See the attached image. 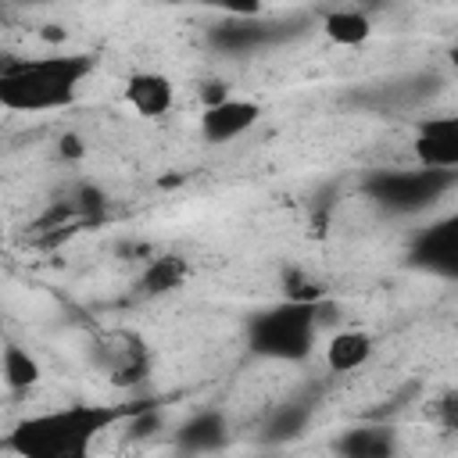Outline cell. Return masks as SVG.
<instances>
[{"instance_id": "obj_14", "label": "cell", "mask_w": 458, "mask_h": 458, "mask_svg": "<svg viewBox=\"0 0 458 458\" xmlns=\"http://www.w3.org/2000/svg\"><path fill=\"white\" fill-rule=\"evenodd\" d=\"M283 293H286L290 304H322L326 301L322 279H315L311 272H301V268L283 272Z\"/></svg>"}, {"instance_id": "obj_3", "label": "cell", "mask_w": 458, "mask_h": 458, "mask_svg": "<svg viewBox=\"0 0 458 458\" xmlns=\"http://www.w3.org/2000/svg\"><path fill=\"white\" fill-rule=\"evenodd\" d=\"M318 333V304H279L250 322V347L265 358L301 361L311 354Z\"/></svg>"}, {"instance_id": "obj_7", "label": "cell", "mask_w": 458, "mask_h": 458, "mask_svg": "<svg viewBox=\"0 0 458 458\" xmlns=\"http://www.w3.org/2000/svg\"><path fill=\"white\" fill-rule=\"evenodd\" d=\"M372 333L365 329H336L326 340V365L333 372H354L372 358Z\"/></svg>"}, {"instance_id": "obj_12", "label": "cell", "mask_w": 458, "mask_h": 458, "mask_svg": "<svg viewBox=\"0 0 458 458\" xmlns=\"http://www.w3.org/2000/svg\"><path fill=\"white\" fill-rule=\"evenodd\" d=\"M39 376H43V369H39V361L29 347H21V344H4L0 347V379H4L7 390H14V394L32 390L39 383Z\"/></svg>"}, {"instance_id": "obj_15", "label": "cell", "mask_w": 458, "mask_h": 458, "mask_svg": "<svg viewBox=\"0 0 458 458\" xmlns=\"http://www.w3.org/2000/svg\"><path fill=\"white\" fill-rule=\"evenodd\" d=\"M57 154L68 157V161H79V157H86V143H82L75 132H64V136L57 140Z\"/></svg>"}, {"instance_id": "obj_10", "label": "cell", "mask_w": 458, "mask_h": 458, "mask_svg": "<svg viewBox=\"0 0 458 458\" xmlns=\"http://www.w3.org/2000/svg\"><path fill=\"white\" fill-rule=\"evenodd\" d=\"M225 437H229L225 415L222 411H200L190 422H182V429L175 433V444L182 451H215L225 444Z\"/></svg>"}, {"instance_id": "obj_6", "label": "cell", "mask_w": 458, "mask_h": 458, "mask_svg": "<svg viewBox=\"0 0 458 458\" xmlns=\"http://www.w3.org/2000/svg\"><path fill=\"white\" fill-rule=\"evenodd\" d=\"M122 97L140 118H165L175 104V86L165 72H132Z\"/></svg>"}, {"instance_id": "obj_11", "label": "cell", "mask_w": 458, "mask_h": 458, "mask_svg": "<svg viewBox=\"0 0 458 458\" xmlns=\"http://www.w3.org/2000/svg\"><path fill=\"white\" fill-rule=\"evenodd\" d=\"M186 276H190L186 258H179V254H161V258H150V261L143 265L140 290H143L147 297H165V293L179 290V286L186 283Z\"/></svg>"}, {"instance_id": "obj_4", "label": "cell", "mask_w": 458, "mask_h": 458, "mask_svg": "<svg viewBox=\"0 0 458 458\" xmlns=\"http://www.w3.org/2000/svg\"><path fill=\"white\" fill-rule=\"evenodd\" d=\"M411 154L422 172H451L458 168V118L437 114L419 125V136L411 140Z\"/></svg>"}, {"instance_id": "obj_2", "label": "cell", "mask_w": 458, "mask_h": 458, "mask_svg": "<svg viewBox=\"0 0 458 458\" xmlns=\"http://www.w3.org/2000/svg\"><path fill=\"white\" fill-rule=\"evenodd\" d=\"M89 72H93L89 54L18 57L11 64H0V107L21 114L61 111L75 104Z\"/></svg>"}, {"instance_id": "obj_13", "label": "cell", "mask_w": 458, "mask_h": 458, "mask_svg": "<svg viewBox=\"0 0 458 458\" xmlns=\"http://www.w3.org/2000/svg\"><path fill=\"white\" fill-rule=\"evenodd\" d=\"M311 422V401H286L272 411V419L265 422V440L268 444H286L297 440Z\"/></svg>"}, {"instance_id": "obj_5", "label": "cell", "mask_w": 458, "mask_h": 458, "mask_svg": "<svg viewBox=\"0 0 458 458\" xmlns=\"http://www.w3.org/2000/svg\"><path fill=\"white\" fill-rule=\"evenodd\" d=\"M261 118V104L250 97H225L222 104L200 107V136L208 143H233L250 132Z\"/></svg>"}, {"instance_id": "obj_9", "label": "cell", "mask_w": 458, "mask_h": 458, "mask_svg": "<svg viewBox=\"0 0 458 458\" xmlns=\"http://www.w3.org/2000/svg\"><path fill=\"white\" fill-rule=\"evenodd\" d=\"M394 433L386 426H354L336 440L340 458H394Z\"/></svg>"}, {"instance_id": "obj_1", "label": "cell", "mask_w": 458, "mask_h": 458, "mask_svg": "<svg viewBox=\"0 0 458 458\" xmlns=\"http://www.w3.org/2000/svg\"><path fill=\"white\" fill-rule=\"evenodd\" d=\"M136 408L75 401V404H64V408L36 411V415L18 419L7 429V437L0 440V447L11 451L14 458H89L93 440L104 429L125 422Z\"/></svg>"}, {"instance_id": "obj_8", "label": "cell", "mask_w": 458, "mask_h": 458, "mask_svg": "<svg viewBox=\"0 0 458 458\" xmlns=\"http://www.w3.org/2000/svg\"><path fill=\"white\" fill-rule=\"evenodd\" d=\"M322 32L336 47H361L372 36V18L361 7H333L322 14Z\"/></svg>"}]
</instances>
